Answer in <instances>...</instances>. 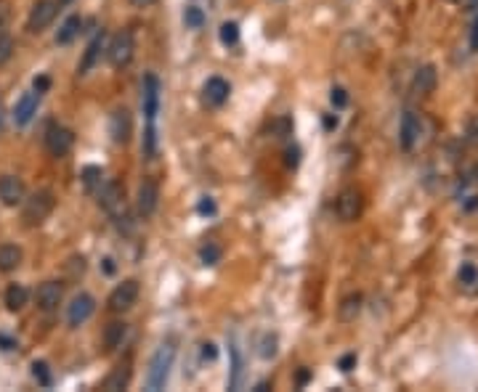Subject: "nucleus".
Here are the masks:
<instances>
[{
	"mask_svg": "<svg viewBox=\"0 0 478 392\" xmlns=\"http://www.w3.org/2000/svg\"><path fill=\"white\" fill-rule=\"evenodd\" d=\"M141 104H144V114L149 122H154L159 112V80L154 75L144 77V93H141Z\"/></svg>",
	"mask_w": 478,
	"mask_h": 392,
	"instance_id": "18",
	"label": "nucleus"
},
{
	"mask_svg": "<svg viewBox=\"0 0 478 392\" xmlns=\"http://www.w3.org/2000/svg\"><path fill=\"white\" fill-rule=\"evenodd\" d=\"M242 379V361H239L237 345H231V377H229V390H237Z\"/></svg>",
	"mask_w": 478,
	"mask_h": 392,
	"instance_id": "31",
	"label": "nucleus"
},
{
	"mask_svg": "<svg viewBox=\"0 0 478 392\" xmlns=\"http://www.w3.org/2000/svg\"><path fill=\"white\" fill-rule=\"evenodd\" d=\"M80 178H82V188H85L88 194H96V191L101 188V178H104V172H101V167H96V165H88Z\"/></svg>",
	"mask_w": 478,
	"mask_h": 392,
	"instance_id": "25",
	"label": "nucleus"
},
{
	"mask_svg": "<svg viewBox=\"0 0 478 392\" xmlns=\"http://www.w3.org/2000/svg\"><path fill=\"white\" fill-rule=\"evenodd\" d=\"M24 260V252L16 244H0V273H11Z\"/></svg>",
	"mask_w": 478,
	"mask_h": 392,
	"instance_id": "21",
	"label": "nucleus"
},
{
	"mask_svg": "<svg viewBox=\"0 0 478 392\" xmlns=\"http://www.w3.org/2000/svg\"><path fill=\"white\" fill-rule=\"evenodd\" d=\"M290 119H279L277 125H274V133H277V135H287V133H290Z\"/></svg>",
	"mask_w": 478,
	"mask_h": 392,
	"instance_id": "44",
	"label": "nucleus"
},
{
	"mask_svg": "<svg viewBox=\"0 0 478 392\" xmlns=\"http://www.w3.org/2000/svg\"><path fill=\"white\" fill-rule=\"evenodd\" d=\"M284 162H287V167H298V165H300V149H298V146H290V149L284 151Z\"/></svg>",
	"mask_w": 478,
	"mask_h": 392,
	"instance_id": "39",
	"label": "nucleus"
},
{
	"mask_svg": "<svg viewBox=\"0 0 478 392\" xmlns=\"http://www.w3.org/2000/svg\"><path fill=\"white\" fill-rule=\"evenodd\" d=\"M13 51H16V43H13V38H11V35H6V32H0V66L11 61Z\"/></svg>",
	"mask_w": 478,
	"mask_h": 392,
	"instance_id": "32",
	"label": "nucleus"
},
{
	"mask_svg": "<svg viewBox=\"0 0 478 392\" xmlns=\"http://www.w3.org/2000/svg\"><path fill=\"white\" fill-rule=\"evenodd\" d=\"M470 178H473V183H478V162H476V167L470 170Z\"/></svg>",
	"mask_w": 478,
	"mask_h": 392,
	"instance_id": "52",
	"label": "nucleus"
},
{
	"mask_svg": "<svg viewBox=\"0 0 478 392\" xmlns=\"http://www.w3.org/2000/svg\"><path fill=\"white\" fill-rule=\"evenodd\" d=\"M56 13H59V3L56 0H38L32 6L29 16H27V29L38 35V32H43L56 19Z\"/></svg>",
	"mask_w": 478,
	"mask_h": 392,
	"instance_id": "8",
	"label": "nucleus"
},
{
	"mask_svg": "<svg viewBox=\"0 0 478 392\" xmlns=\"http://www.w3.org/2000/svg\"><path fill=\"white\" fill-rule=\"evenodd\" d=\"M133 53H136V40H133L131 29H122L117 32L112 43H109V51H106V59L115 69H125V66L133 61Z\"/></svg>",
	"mask_w": 478,
	"mask_h": 392,
	"instance_id": "4",
	"label": "nucleus"
},
{
	"mask_svg": "<svg viewBox=\"0 0 478 392\" xmlns=\"http://www.w3.org/2000/svg\"><path fill=\"white\" fill-rule=\"evenodd\" d=\"M361 310V294H351V297H345L343 305H340V318L343 321H354Z\"/></svg>",
	"mask_w": 478,
	"mask_h": 392,
	"instance_id": "28",
	"label": "nucleus"
},
{
	"mask_svg": "<svg viewBox=\"0 0 478 392\" xmlns=\"http://www.w3.org/2000/svg\"><path fill=\"white\" fill-rule=\"evenodd\" d=\"M32 88H35L38 93H45L48 88H51V77H48V75H40V77H35Z\"/></svg>",
	"mask_w": 478,
	"mask_h": 392,
	"instance_id": "41",
	"label": "nucleus"
},
{
	"mask_svg": "<svg viewBox=\"0 0 478 392\" xmlns=\"http://www.w3.org/2000/svg\"><path fill=\"white\" fill-rule=\"evenodd\" d=\"M101 48H104V32H99L96 38L88 43V48H85V56H82V61H80L78 72L80 75H88L96 61H99V56H101Z\"/></svg>",
	"mask_w": 478,
	"mask_h": 392,
	"instance_id": "22",
	"label": "nucleus"
},
{
	"mask_svg": "<svg viewBox=\"0 0 478 392\" xmlns=\"http://www.w3.org/2000/svg\"><path fill=\"white\" fill-rule=\"evenodd\" d=\"M99 204L104 207V212L115 220V225H117L120 231L131 234L133 218H131V209H128V199H125V188L117 181H106L104 188H99Z\"/></svg>",
	"mask_w": 478,
	"mask_h": 392,
	"instance_id": "1",
	"label": "nucleus"
},
{
	"mask_svg": "<svg viewBox=\"0 0 478 392\" xmlns=\"http://www.w3.org/2000/svg\"><path fill=\"white\" fill-rule=\"evenodd\" d=\"M138 281L136 278H128V281H122L117 287L112 289V294H109V310L112 313H125V310H131L133 305L138 302Z\"/></svg>",
	"mask_w": 478,
	"mask_h": 392,
	"instance_id": "6",
	"label": "nucleus"
},
{
	"mask_svg": "<svg viewBox=\"0 0 478 392\" xmlns=\"http://www.w3.org/2000/svg\"><path fill=\"white\" fill-rule=\"evenodd\" d=\"M308 379H311V371H308V368H300V371H298V377H295L298 387H305V384H308Z\"/></svg>",
	"mask_w": 478,
	"mask_h": 392,
	"instance_id": "45",
	"label": "nucleus"
},
{
	"mask_svg": "<svg viewBox=\"0 0 478 392\" xmlns=\"http://www.w3.org/2000/svg\"><path fill=\"white\" fill-rule=\"evenodd\" d=\"M420 133H423V122L414 112H404L401 117V128H398V144L404 151H412L414 144L420 141Z\"/></svg>",
	"mask_w": 478,
	"mask_h": 392,
	"instance_id": "13",
	"label": "nucleus"
},
{
	"mask_svg": "<svg viewBox=\"0 0 478 392\" xmlns=\"http://www.w3.org/2000/svg\"><path fill=\"white\" fill-rule=\"evenodd\" d=\"M202 358H205V361H215V358H218V347H215L212 342H205V345H202Z\"/></svg>",
	"mask_w": 478,
	"mask_h": 392,
	"instance_id": "42",
	"label": "nucleus"
},
{
	"mask_svg": "<svg viewBox=\"0 0 478 392\" xmlns=\"http://www.w3.org/2000/svg\"><path fill=\"white\" fill-rule=\"evenodd\" d=\"M93 313H96V300H93L91 294L80 292L78 297L69 302V308H66V321H69V326L72 329H78V326H82Z\"/></svg>",
	"mask_w": 478,
	"mask_h": 392,
	"instance_id": "11",
	"label": "nucleus"
},
{
	"mask_svg": "<svg viewBox=\"0 0 478 392\" xmlns=\"http://www.w3.org/2000/svg\"><path fill=\"white\" fill-rule=\"evenodd\" d=\"M173 361H175V347H173V342L159 345L157 353L152 355V361H149V371H146V387H149V390L157 392L168 384Z\"/></svg>",
	"mask_w": 478,
	"mask_h": 392,
	"instance_id": "2",
	"label": "nucleus"
},
{
	"mask_svg": "<svg viewBox=\"0 0 478 392\" xmlns=\"http://www.w3.org/2000/svg\"><path fill=\"white\" fill-rule=\"evenodd\" d=\"M324 128H327V130H335V128H338V117L327 114V117H324Z\"/></svg>",
	"mask_w": 478,
	"mask_h": 392,
	"instance_id": "47",
	"label": "nucleus"
},
{
	"mask_svg": "<svg viewBox=\"0 0 478 392\" xmlns=\"http://www.w3.org/2000/svg\"><path fill=\"white\" fill-rule=\"evenodd\" d=\"M221 43L224 45H237V40H239V24L237 22H226V24H221Z\"/></svg>",
	"mask_w": 478,
	"mask_h": 392,
	"instance_id": "33",
	"label": "nucleus"
},
{
	"mask_svg": "<svg viewBox=\"0 0 478 392\" xmlns=\"http://www.w3.org/2000/svg\"><path fill=\"white\" fill-rule=\"evenodd\" d=\"M451 3H454V0H451Z\"/></svg>",
	"mask_w": 478,
	"mask_h": 392,
	"instance_id": "56",
	"label": "nucleus"
},
{
	"mask_svg": "<svg viewBox=\"0 0 478 392\" xmlns=\"http://www.w3.org/2000/svg\"><path fill=\"white\" fill-rule=\"evenodd\" d=\"M38 106H40V93L38 91L24 93V96L16 101V106H13V122H16L19 128L29 125L32 117L38 114Z\"/></svg>",
	"mask_w": 478,
	"mask_h": 392,
	"instance_id": "16",
	"label": "nucleus"
},
{
	"mask_svg": "<svg viewBox=\"0 0 478 392\" xmlns=\"http://www.w3.org/2000/svg\"><path fill=\"white\" fill-rule=\"evenodd\" d=\"M361 212H364V196L358 188H343L338 199H335V215L340 218L343 223H354L361 218Z\"/></svg>",
	"mask_w": 478,
	"mask_h": 392,
	"instance_id": "5",
	"label": "nucleus"
},
{
	"mask_svg": "<svg viewBox=\"0 0 478 392\" xmlns=\"http://www.w3.org/2000/svg\"><path fill=\"white\" fill-rule=\"evenodd\" d=\"M157 204H159V186L157 181H152V178H144L141 186H138V196H136V207H138V215L141 218H152L154 212H157Z\"/></svg>",
	"mask_w": 478,
	"mask_h": 392,
	"instance_id": "10",
	"label": "nucleus"
},
{
	"mask_svg": "<svg viewBox=\"0 0 478 392\" xmlns=\"http://www.w3.org/2000/svg\"><path fill=\"white\" fill-rule=\"evenodd\" d=\"M470 48L478 51V16H476V22H473V29H470Z\"/></svg>",
	"mask_w": 478,
	"mask_h": 392,
	"instance_id": "46",
	"label": "nucleus"
},
{
	"mask_svg": "<svg viewBox=\"0 0 478 392\" xmlns=\"http://www.w3.org/2000/svg\"><path fill=\"white\" fill-rule=\"evenodd\" d=\"M0 128H3V119H0Z\"/></svg>",
	"mask_w": 478,
	"mask_h": 392,
	"instance_id": "54",
	"label": "nucleus"
},
{
	"mask_svg": "<svg viewBox=\"0 0 478 392\" xmlns=\"http://www.w3.org/2000/svg\"><path fill=\"white\" fill-rule=\"evenodd\" d=\"M197 212L199 215H212V212H215V202H212V199H202L197 204Z\"/></svg>",
	"mask_w": 478,
	"mask_h": 392,
	"instance_id": "43",
	"label": "nucleus"
},
{
	"mask_svg": "<svg viewBox=\"0 0 478 392\" xmlns=\"http://www.w3.org/2000/svg\"><path fill=\"white\" fill-rule=\"evenodd\" d=\"M32 377H35L43 387H51V371H48V363H45V361H35V363H32Z\"/></svg>",
	"mask_w": 478,
	"mask_h": 392,
	"instance_id": "35",
	"label": "nucleus"
},
{
	"mask_svg": "<svg viewBox=\"0 0 478 392\" xmlns=\"http://www.w3.org/2000/svg\"><path fill=\"white\" fill-rule=\"evenodd\" d=\"M478 6V0H470V8H476Z\"/></svg>",
	"mask_w": 478,
	"mask_h": 392,
	"instance_id": "53",
	"label": "nucleus"
},
{
	"mask_svg": "<svg viewBox=\"0 0 478 392\" xmlns=\"http://www.w3.org/2000/svg\"><path fill=\"white\" fill-rule=\"evenodd\" d=\"M277 353H279V337L271 334V331H266L263 337L258 340V355L263 361H271V358H277Z\"/></svg>",
	"mask_w": 478,
	"mask_h": 392,
	"instance_id": "26",
	"label": "nucleus"
},
{
	"mask_svg": "<svg viewBox=\"0 0 478 392\" xmlns=\"http://www.w3.org/2000/svg\"><path fill=\"white\" fill-rule=\"evenodd\" d=\"M53 207H56V199H53L51 191H35L32 196H27L22 202V220L35 228V225H43V223L51 218Z\"/></svg>",
	"mask_w": 478,
	"mask_h": 392,
	"instance_id": "3",
	"label": "nucleus"
},
{
	"mask_svg": "<svg viewBox=\"0 0 478 392\" xmlns=\"http://www.w3.org/2000/svg\"><path fill=\"white\" fill-rule=\"evenodd\" d=\"M109 135H112V141L120 146H125L131 141L133 117L128 109H115V112H112V117H109Z\"/></svg>",
	"mask_w": 478,
	"mask_h": 392,
	"instance_id": "12",
	"label": "nucleus"
},
{
	"mask_svg": "<svg viewBox=\"0 0 478 392\" xmlns=\"http://www.w3.org/2000/svg\"><path fill=\"white\" fill-rule=\"evenodd\" d=\"M72 146H75V135H72L69 128H64V125H51L45 130V149H48L51 157L56 159L66 157L72 151Z\"/></svg>",
	"mask_w": 478,
	"mask_h": 392,
	"instance_id": "7",
	"label": "nucleus"
},
{
	"mask_svg": "<svg viewBox=\"0 0 478 392\" xmlns=\"http://www.w3.org/2000/svg\"><path fill=\"white\" fill-rule=\"evenodd\" d=\"M80 29H82V19H80L78 13L69 16L64 24L59 27V32H56V45H69L80 35Z\"/></svg>",
	"mask_w": 478,
	"mask_h": 392,
	"instance_id": "23",
	"label": "nucleus"
},
{
	"mask_svg": "<svg viewBox=\"0 0 478 392\" xmlns=\"http://www.w3.org/2000/svg\"><path fill=\"white\" fill-rule=\"evenodd\" d=\"M330 101L335 109H345V106H348V93H345L343 88H332Z\"/></svg>",
	"mask_w": 478,
	"mask_h": 392,
	"instance_id": "37",
	"label": "nucleus"
},
{
	"mask_svg": "<svg viewBox=\"0 0 478 392\" xmlns=\"http://www.w3.org/2000/svg\"><path fill=\"white\" fill-rule=\"evenodd\" d=\"M184 22H186V27L199 29V27L205 24V13H202V8H197V6H189L184 11Z\"/></svg>",
	"mask_w": 478,
	"mask_h": 392,
	"instance_id": "34",
	"label": "nucleus"
},
{
	"mask_svg": "<svg viewBox=\"0 0 478 392\" xmlns=\"http://www.w3.org/2000/svg\"><path fill=\"white\" fill-rule=\"evenodd\" d=\"M104 271H106L109 276L115 273V260H112V257H106V260H104Z\"/></svg>",
	"mask_w": 478,
	"mask_h": 392,
	"instance_id": "49",
	"label": "nucleus"
},
{
	"mask_svg": "<svg viewBox=\"0 0 478 392\" xmlns=\"http://www.w3.org/2000/svg\"><path fill=\"white\" fill-rule=\"evenodd\" d=\"M436 82H438V72L433 64H425L420 66L417 72H414V80H412V85H414V91L417 93H433L436 91Z\"/></svg>",
	"mask_w": 478,
	"mask_h": 392,
	"instance_id": "20",
	"label": "nucleus"
},
{
	"mask_svg": "<svg viewBox=\"0 0 478 392\" xmlns=\"http://www.w3.org/2000/svg\"><path fill=\"white\" fill-rule=\"evenodd\" d=\"M271 390V382H261V384H255V392H266Z\"/></svg>",
	"mask_w": 478,
	"mask_h": 392,
	"instance_id": "50",
	"label": "nucleus"
},
{
	"mask_svg": "<svg viewBox=\"0 0 478 392\" xmlns=\"http://www.w3.org/2000/svg\"><path fill=\"white\" fill-rule=\"evenodd\" d=\"M27 300H29V292H27L24 284H11V287L6 289V308L11 313H19L27 305Z\"/></svg>",
	"mask_w": 478,
	"mask_h": 392,
	"instance_id": "24",
	"label": "nucleus"
},
{
	"mask_svg": "<svg viewBox=\"0 0 478 392\" xmlns=\"http://www.w3.org/2000/svg\"><path fill=\"white\" fill-rule=\"evenodd\" d=\"M473 209H478V196H470V202L465 204V212H473Z\"/></svg>",
	"mask_w": 478,
	"mask_h": 392,
	"instance_id": "48",
	"label": "nucleus"
},
{
	"mask_svg": "<svg viewBox=\"0 0 478 392\" xmlns=\"http://www.w3.org/2000/svg\"><path fill=\"white\" fill-rule=\"evenodd\" d=\"M133 6H138V8H144V6H152L154 0H131Z\"/></svg>",
	"mask_w": 478,
	"mask_h": 392,
	"instance_id": "51",
	"label": "nucleus"
},
{
	"mask_svg": "<svg viewBox=\"0 0 478 392\" xmlns=\"http://www.w3.org/2000/svg\"><path fill=\"white\" fill-rule=\"evenodd\" d=\"M131 377H133V361H131V355H125L117 366L109 371V377L104 379L101 387H104L106 392H120L131 384Z\"/></svg>",
	"mask_w": 478,
	"mask_h": 392,
	"instance_id": "14",
	"label": "nucleus"
},
{
	"mask_svg": "<svg viewBox=\"0 0 478 392\" xmlns=\"http://www.w3.org/2000/svg\"><path fill=\"white\" fill-rule=\"evenodd\" d=\"M465 141L470 146H478V114L468 119V125H465Z\"/></svg>",
	"mask_w": 478,
	"mask_h": 392,
	"instance_id": "36",
	"label": "nucleus"
},
{
	"mask_svg": "<svg viewBox=\"0 0 478 392\" xmlns=\"http://www.w3.org/2000/svg\"><path fill=\"white\" fill-rule=\"evenodd\" d=\"M354 366H356V353H348V355H343V358L338 361V368H340L343 374H348V371H351Z\"/></svg>",
	"mask_w": 478,
	"mask_h": 392,
	"instance_id": "40",
	"label": "nucleus"
},
{
	"mask_svg": "<svg viewBox=\"0 0 478 392\" xmlns=\"http://www.w3.org/2000/svg\"><path fill=\"white\" fill-rule=\"evenodd\" d=\"M61 297H64V287H61L59 281H45V284H40L38 294H35L38 308L40 310H45V313L56 310V308L61 305Z\"/></svg>",
	"mask_w": 478,
	"mask_h": 392,
	"instance_id": "17",
	"label": "nucleus"
},
{
	"mask_svg": "<svg viewBox=\"0 0 478 392\" xmlns=\"http://www.w3.org/2000/svg\"><path fill=\"white\" fill-rule=\"evenodd\" d=\"M229 93H231V85L224 77H210L202 85V104L212 106V109L224 106L229 101Z\"/></svg>",
	"mask_w": 478,
	"mask_h": 392,
	"instance_id": "15",
	"label": "nucleus"
},
{
	"mask_svg": "<svg viewBox=\"0 0 478 392\" xmlns=\"http://www.w3.org/2000/svg\"><path fill=\"white\" fill-rule=\"evenodd\" d=\"M8 19H11V3L8 0H0V32H6Z\"/></svg>",
	"mask_w": 478,
	"mask_h": 392,
	"instance_id": "38",
	"label": "nucleus"
},
{
	"mask_svg": "<svg viewBox=\"0 0 478 392\" xmlns=\"http://www.w3.org/2000/svg\"><path fill=\"white\" fill-rule=\"evenodd\" d=\"M221 255H224V249L218 247V244H212V241H208L205 247L199 249V260H202V265H218V262H221Z\"/></svg>",
	"mask_w": 478,
	"mask_h": 392,
	"instance_id": "30",
	"label": "nucleus"
},
{
	"mask_svg": "<svg viewBox=\"0 0 478 392\" xmlns=\"http://www.w3.org/2000/svg\"><path fill=\"white\" fill-rule=\"evenodd\" d=\"M61 3H69V0H61Z\"/></svg>",
	"mask_w": 478,
	"mask_h": 392,
	"instance_id": "55",
	"label": "nucleus"
},
{
	"mask_svg": "<svg viewBox=\"0 0 478 392\" xmlns=\"http://www.w3.org/2000/svg\"><path fill=\"white\" fill-rule=\"evenodd\" d=\"M125 334H128V324H125V321H112V324H106L104 340H101L104 353H115L120 345H122V340H125Z\"/></svg>",
	"mask_w": 478,
	"mask_h": 392,
	"instance_id": "19",
	"label": "nucleus"
},
{
	"mask_svg": "<svg viewBox=\"0 0 478 392\" xmlns=\"http://www.w3.org/2000/svg\"><path fill=\"white\" fill-rule=\"evenodd\" d=\"M27 199V186L19 175H0V202L3 207H22Z\"/></svg>",
	"mask_w": 478,
	"mask_h": 392,
	"instance_id": "9",
	"label": "nucleus"
},
{
	"mask_svg": "<svg viewBox=\"0 0 478 392\" xmlns=\"http://www.w3.org/2000/svg\"><path fill=\"white\" fill-rule=\"evenodd\" d=\"M457 281L463 284L465 289H473L478 284V265L476 262H463L460 271H457Z\"/></svg>",
	"mask_w": 478,
	"mask_h": 392,
	"instance_id": "27",
	"label": "nucleus"
},
{
	"mask_svg": "<svg viewBox=\"0 0 478 392\" xmlns=\"http://www.w3.org/2000/svg\"><path fill=\"white\" fill-rule=\"evenodd\" d=\"M141 154L146 159H154L157 157V130H154V125L149 122V128L144 133V144H141Z\"/></svg>",
	"mask_w": 478,
	"mask_h": 392,
	"instance_id": "29",
	"label": "nucleus"
}]
</instances>
